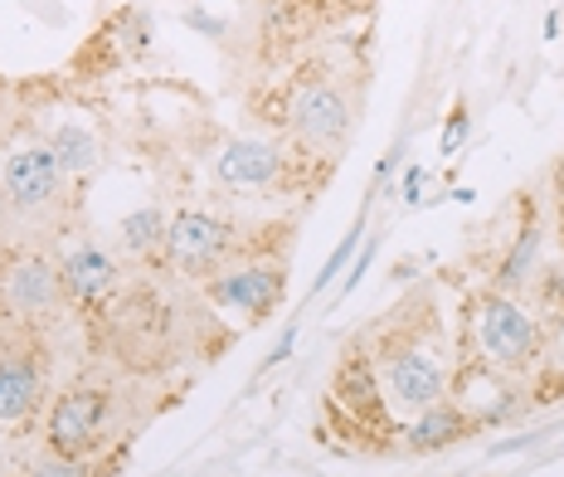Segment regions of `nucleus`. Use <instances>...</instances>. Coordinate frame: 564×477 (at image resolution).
I'll use <instances>...</instances> for the list:
<instances>
[{
    "instance_id": "obj_1",
    "label": "nucleus",
    "mask_w": 564,
    "mask_h": 477,
    "mask_svg": "<svg viewBox=\"0 0 564 477\" xmlns=\"http://www.w3.org/2000/svg\"><path fill=\"white\" fill-rule=\"evenodd\" d=\"M467 332L487 370H525L540 356V322L511 293H481L473 302Z\"/></svg>"
},
{
    "instance_id": "obj_2",
    "label": "nucleus",
    "mask_w": 564,
    "mask_h": 477,
    "mask_svg": "<svg viewBox=\"0 0 564 477\" xmlns=\"http://www.w3.org/2000/svg\"><path fill=\"white\" fill-rule=\"evenodd\" d=\"M278 127L312 151H336L350 137V98L326 74H302L282 88Z\"/></svg>"
},
{
    "instance_id": "obj_3",
    "label": "nucleus",
    "mask_w": 564,
    "mask_h": 477,
    "mask_svg": "<svg viewBox=\"0 0 564 477\" xmlns=\"http://www.w3.org/2000/svg\"><path fill=\"white\" fill-rule=\"evenodd\" d=\"M380 386H384V400H390L399 410V419L409 424L419 410L448 400V366H443V356L433 351L429 342L409 336V342H399L384 351Z\"/></svg>"
},
{
    "instance_id": "obj_4",
    "label": "nucleus",
    "mask_w": 564,
    "mask_h": 477,
    "mask_svg": "<svg viewBox=\"0 0 564 477\" xmlns=\"http://www.w3.org/2000/svg\"><path fill=\"white\" fill-rule=\"evenodd\" d=\"M112 404L117 400L102 380H78V386H68L50 410V429H44L50 448L64 453V458H88L93 448H102V438H108V429H112Z\"/></svg>"
},
{
    "instance_id": "obj_5",
    "label": "nucleus",
    "mask_w": 564,
    "mask_h": 477,
    "mask_svg": "<svg viewBox=\"0 0 564 477\" xmlns=\"http://www.w3.org/2000/svg\"><path fill=\"white\" fill-rule=\"evenodd\" d=\"M234 249H239V235H234V225L225 215H215V209H181V215H171L166 243H161L166 263L185 278H215L219 263H225Z\"/></svg>"
},
{
    "instance_id": "obj_6",
    "label": "nucleus",
    "mask_w": 564,
    "mask_h": 477,
    "mask_svg": "<svg viewBox=\"0 0 564 477\" xmlns=\"http://www.w3.org/2000/svg\"><path fill=\"white\" fill-rule=\"evenodd\" d=\"M64 166L54 161L50 147H20L0 161V195L15 215H50L64 195Z\"/></svg>"
},
{
    "instance_id": "obj_7",
    "label": "nucleus",
    "mask_w": 564,
    "mask_h": 477,
    "mask_svg": "<svg viewBox=\"0 0 564 477\" xmlns=\"http://www.w3.org/2000/svg\"><path fill=\"white\" fill-rule=\"evenodd\" d=\"M64 297L68 293H64V278H58V263L44 259V253H20L0 273V302L20 322H44Z\"/></svg>"
},
{
    "instance_id": "obj_8",
    "label": "nucleus",
    "mask_w": 564,
    "mask_h": 477,
    "mask_svg": "<svg viewBox=\"0 0 564 477\" xmlns=\"http://www.w3.org/2000/svg\"><path fill=\"white\" fill-rule=\"evenodd\" d=\"M288 293V273L278 263H239V269H225L205 283V297L225 312H249L253 322H263L268 312L278 307V297Z\"/></svg>"
},
{
    "instance_id": "obj_9",
    "label": "nucleus",
    "mask_w": 564,
    "mask_h": 477,
    "mask_svg": "<svg viewBox=\"0 0 564 477\" xmlns=\"http://www.w3.org/2000/svg\"><path fill=\"white\" fill-rule=\"evenodd\" d=\"M288 176V151L263 137H234L215 156V181L225 191H268Z\"/></svg>"
},
{
    "instance_id": "obj_10",
    "label": "nucleus",
    "mask_w": 564,
    "mask_h": 477,
    "mask_svg": "<svg viewBox=\"0 0 564 477\" xmlns=\"http://www.w3.org/2000/svg\"><path fill=\"white\" fill-rule=\"evenodd\" d=\"M44 394V360L40 346L6 342L0 336V424H20L34 414Z\"/></svg>"
},
{
    "instance_id": "obj_11",
    "label": "nucleus",
    "mask_w": 564,
    "mask_h": 477,
    "mask_svg": "<svg viewBox=\"0 0 564 477\" xmlns=\"http://www.w3.org/2000/svg\"><path fill=\"white\" fill-rule=\"evenodd\" d=\"M58 278H64V293L78 302V307H98L102 297L117 293V263L98 243H78V249L64 253L58 263Z\"/></svg>"
},
{
    "instance_id": "obj_12",
    "label": "nucleus",
    "mask_w": 564,
    "mask_h": 477,
    "mask_svg": "<svg viewBox=\"0 0 564 477\" xmlns=\"http://www.w3.org/2000/svg\"><path fill=\"white\" fill-rule=\"evenodd\" d=\"M467 434H473V414L457 410L453 400H438V404L419 410L404 424V448L409 453H433V448L457 444V438H467Z\"/></svg>"
},
{
    "instance_id": "obj_13",
    "label": "nucleus",
    "mask_w": 564,
    "mask_h": 477,
    "mask_svg": "<svg viewBox=\"0 0 564 477\" xmlns=\"http://www.w3.org/2000/svg\"><path fill=\"white\" fill-rule=\"evenodd\" d=\"M44 147L54 151V161L64 166V176L68 181H84L98 171V137L88 132V127H78V122H58L50 137H44Z\"/></svg>"
},
{
    "instance_id": "obj_14",
    "label": "nucleus",
    "mask_w": 564,
    "mask_h": 477,
    "mask_svg": "<svg viewBox=\"0 0 564 477\" xmlns=\"http://www.w3.org/2000/svg\"><path fill=\"white\" fill-rule=\"evenodd\" d=\"M166 225L171 219L161 215L156 205H141V209H132V215L117 225V235H122V249L127 253H151V249H161L166 243Z\"/></svg>"
},
{
    "instance_id": "obj_15",
    "label": "nucleus",
    "mask_w": 564,
    "mask_h": 477,
    "mask_svg": "<svg viewBox=\"0 0 564 477\" xmlns=\"http://www.w3.org/2000/svg\"><path fill=\"white\" fill-rule=\"evenodd\" d=\"M360 239H366V209H360V219H356V225H350V235L336 243V253H332V259L322 263V273H316V283H312V293H316V297H322V288L332 283V278H336V273L350 263V253H356V243H360Z\"/></svg>"
},
{
    "instance_id": "obj_16",
    "label": "nucleus",
    "mask_w": 564,
    "mask_h": 477,
    "mask_svg": "<svg viewBox=\"0 0 564 477\" xmlns=\"http://www.w3.org/2000/svg\"><path fill=\"white\" fill-rule=\"evenodd\" d=\"M535 249H540V235H535V229H525L521 243H516V249H511L507 269H501V293H507V288H516V283H525V273H531Z\"/></svg>"
},
{
    "instance_id": "obj_17",
    "label": "nucleus",
    "mask_w": 564,
    "mask_h": 477,
    "mask_svg": "<svg viewBox=\"0 0 564 477\" xmlns=\"http://www.w3.org/2000/svg\"><path fill=\"white\" fill-rule=\"evenodd\" d=\"M30 477H93L88 458H64V453H44V458L30 463Z\"/></svg>"
},
{
    "instance_id": "obj_18",
    "label": "nucleus",
    "mask_w": 564,
    "mask_h": 477,
    "mask_svg": "<svg viewBox=\"0 0 564 477\" xmlns=\"http://www.w3.org/2000/svg\"><path fill=\"white\" fill-rule=\"evenodd\" d=\"M375 249H380V239H366V249H360V259L350 263V278H346V288H340V297H350L360 288V278L370 273V259H375Z\"/></svg>"
},
{
    "instance_id": "obj_19",
    "label": "nucleus",
    "mask_w": 564,
    "mask_h": 477,
    "mask_svg": "<svg viewBox=\"0 0 564 477\" xmlns=\"http://www.w3.org/2000/svg\"><path fill=\"white\" fill-rule=\"evenodd\" d=\"M463 137H467V108H463V102H457V108H453V118H448V132H443V156H453V151L457 147H463Z\"/></svg>"
},
{
    "instance_id": "obj_20",
    "label": "nucleus",
    "mask_w": 564,
    "mask_h": 477,
    "mask_svg": "<svg viewBox=\"0 0 564 477\" xmlns=\"http://www.w3.org/2000/svg\"><path fill=\"white\" fill-rule=\"evenodd\" d=\"M292 342H297V327H288V332H282V342L273 346V356H268V366H278V360H288V356H292Z\"/></svg>"
},
{
    "instance_id": "obj_21",
    "label": "nucleus",
    "mask_w": 564,
    "mask_h": 477,
    "mask_svg": "<svg viewBox=\"0 0 564 477\" xmlns=\"http://www.w3.org/2000/svg\"><path fill=\"white\" fill-rule=\"evenodd\" d=\"M419 185H423V171L414 166V171L404 176V200H419Z\"/></svg>"
},
{
    "instance_id": "obj_22",
    "label": "nucleus",
    "mask_w": 564,
    "mask_h": 477,
    "mask_svg": "<svg viewBox=\"0 0 564 477\" xmlns=\"http://www.w3.org/2000/svg\"><path fill=\"white\" fill-rule=\"evenodd\" d=\"M555 366L564 370V312H560V332H555Z\"/></svg>"
},
{
    "instance_id": "obj_23",
    "label": "nucleus",
    "mask_w": 564,
    "mask_h": 477,
    "mask_svg": "<svg viewBox=\"0 0 564 477\" xmlns=\"http://www.w3.org/2000/svg\"><path fill=\"white\" fill-rule=\"evenodd\" d=\"M555 34H560V15L550 10V15H545V40H555Z\"/></svg>"
},
{
    "instance_id": "obj_24",
    "label": "nucleus",
    "mask_w": 564,
    "mask_h": 477,
    "mask_svg": "<svg viewBox=\"0 0 564 477\" xmlns=\"http://www.w3.org/2000/svg\"><path fill=\"white\" fill-rule=\"evenodd\" d=\"M0 161H6V156H0Z\"/></svg>"
}]
</instances>
